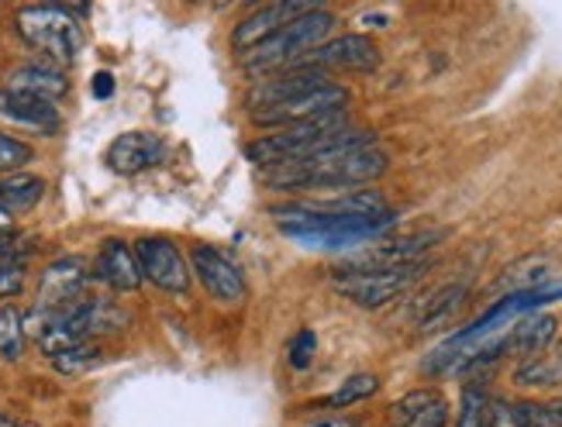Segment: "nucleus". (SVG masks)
I'll list each match as a JSON object with an SVG mask.
<instances>
[{"label": "nucleus", "instance_id": "obj_1", "mask_svg": "<svg viewBox=\"0 0 562 427\" xmlns=\"http://www.w3.org/2000/svg\"><path fill=\"white\" fill-rule=\"evenodd\" d=\"M390 159L370 132H349L328 153L266 169V183L273 190H356L380 180Z\"/></svg>", "mask_w": 562, "mask_h": 427}, {"label": "nucleus", "instance_id": "obj_2", "mask_svg": "<svg viewBox=\"0 0 562 427\" xmlns=\"http://www.w3.org/2000/svg\"><path fill=\"white\" fill-rule=\"evenodd\" d=\"M349 132H356L349 124V114H328L317 121H304V124H290V128L280 132H266L262 138H256L246 156L256 166H290V162H304L328 153L331 145H338Z\"/></svg>", "mask_w": 562, "mask_h": 427}, {"label": "nucleus", "instance_id": "obj_3", "mask_svg": "<svg viewBox=\"0 0 562 427\" xmlns=\"http://www.w3.org/2000/svg\"><path fill=\"white\" fill-rule=\"evenodd\" d=\"M335 29V14L317 8L304 18H297L293 24H286V29L280 35H273L270 42L256 45L252 53L238 56L241 69L249 72H283V69H293L304 56H311L314 48H322L328 42Z\"/></svg>", "mask_w": 562, "mask_h": 427}, {"label": "nucleus", "instance_id": "obj_4", "mask_svg": "<svg viewBox=\"0 0 562 427\" xmlns=\"http://www.w3.org/2000/svg\"><path fill=\"white\" fill-rule=\"evenodd\" d=\"M14 29L24 45L63 66H69L83 48V29L77 14H72V8H59V4L21 8L14 14Z\"/></svg>", "mask_w": 562, "mask_h": 427}, {"label": "nucleus", "instance_id": "obj_5", "mask_svg": "<svg viewBox=\"0 0 562 427\" xmlns=\"http://www.w3.org/2000/svg\"><path fill=\"white\" fill-rule=\"evenodd\" d=\"M428 269V262H411V266H397V269H370V272H341L335 276V290L341 296H349L352 304L376 311L390 300H397L404 290H411L422 280V272Z\"/></svg>", "mask_w": 562, "mask_h": 427}, {"label": "nucleus", "instance_id": "obj_6", "mask_svg": "<svg viewBox=\"0 0 562 427\" xmlns=\"http://www.w3.org/2000/svg\"><path fill=\"white\" fill-rule=\"evenodd\" d=\"M346 108H349V90L338 87V83H325L317 90L280 100V104L252 111V121L266 132H280V128H290V124L317 121V117H328V114H346Z\"/></svg>", "mask_w": 562, "mask_h": 427}, {"label": "nucleus", "instance_id": "obj_7", "mask_svg": "<svg viewBox=\"0 0 562 427\" xmlns=\"http://www.w3.org/2000/svg\"><path fill=\"white\" fill-rule=\"evenodd\" d=\"M317 11L314 0H277V4H262L256 8L249 18H241L235 24V32H232V48H235V56H246L252 53L256 45L262 42H270L273 35H280L286 24H293L297 18Z\"/></svg>", "mask_w": 562, "mask_h": 427}, {"label": "nucleus", "instance_id": "obj_8", "mask_svg": "<svg viewBox=\"0 0 562 427\" xmlns=\"http://www.w3.org/2000/svg\"><path fill=\"white\" fill-rule=\"evenodd\" d=\"M135 259L142 269V280H149L153 286H159L166 293H187L190 290L193 269L169 238H142L135 245Z\"/></svg>", "mask_w": 562, "mask_h": 427}, {"label": "nucleus", "instance_id": "obj_9", "mask_svg": "<svg viewBox=\"0 0 562 427\" xmlns=\"http://www.w3.org/2000/svg\"><path fill=\"white\" fill-rule=\"evenodd\" d=\"M190 269L201 280V286L217 300V304H241L246 300V276L241 269L211 245H198L190 252Z\"/></svg>", "mask_w": 562, "mask_h": 427}, {"label": "nucleus", "instance_id": "obj_10", "mask_svg": "<svg viewBox=\"0 0 562 427\" xmlns=\"http://www.w3.org/2000/svg\"><path fill=\"white\" fill-rule=\"evenodd\" d=\"M297 66H307V69H349V72H370L380 66V48L366 38V35H338V38H328L322 48H314L311 56H304Z\"/></svg>", "mask_w": 562, "mask_h": 427}, {"label": "nucleus", "instance_id": "obj_11", "mask_svg": "<svg viewBox=\"0 0 562 427\" xmlns=\"http://www.w3.org/2000/svg\"><path fill=\"white\" fill-rule=\"evenodd\" d=\"M166 156V145L159 135L153 132H128L111 142L108 148V166L121 176H135V172H145L159 166Z\"/></svg>", "mask_w": 562, "mask_h": 427}, {"label": "nucleus", "instance_id": "obj_12", "mask_svg": "<svg viewBox=\"0 0 562 427\" xmlns=\"http://www.w3.org/2000/svg\"><path fill=\"white\" fill-rule=\"evenodd\" d=\"M390 427H446L449 404L438 390H411L386 411Z\"/></svg>", "mask_w": 562, "mask_h": 427}, {"label": "nucleus", "instance_id": "obj_13", "mask_svg": "<svg viewBox=\"0 0 562 427\" xmlns=\"http://www.w3.org/2000/svg\"><path fill=\"white\" fill-rule=\"evenodd\" d=\"M331 83L322 69H307V66H293V69H283V72H273L270 80H262L252 87L249 93V108L259 111V108H270V104H280V100H290L297 93H307V90H317Z\"/></svg>", "mask_w": 562, "mask_h": 427}, {"label": "nucleus", "instance_id": "obj_14", "mask_svg": "<svg viewBox=\"0 0 562 427\" xmlns=\"http://www.w3.org/2000/svg\"><path fill=\"white\" fill-rule=\"evenodd\" d=\"M0 117H8L14 124H24L32 132H59V111L53 100H42L32 93H18V90H0Z\"/></svg>", "mask_w": 562, "mask_h": 427}, {"label": "nucleus", "instance_id": "obj_15", "mask_svg": "<svg viewBox=\"0 0 562 427\" xmlns=\"http://www.w3.org/2000/svg\"><path fill=\"white\" fill-rule=\"evenodd\" d=\"M97 280L108 283L117 293H132L142 286V269L135 259V248H128L125 241H108L97 256Z\"/></svg>", "mask_w": 562, "mask_h": 427}, {"label": "nucleus", "instance_id": "obj_16", "mask_svg": "<svg viewBox=\"0 0 562 427\" xmlns=\"http://www.w3.org/2000/svg\"><path fill=\"white\" fill-rule=\"evenodd\" d=\"M87 283V269L80 259H63V262H53L45 272H42V307L45 311H59V307H69L77 304V296Z\"/></svg>", "mask_w": 562, "mask_h": 427}, {"label": "nucleus", "instance_id": "obj_17", "mask_svg": "<svg viewBox=\"0 0 562 427\" xmlns=\"http://www.w3.org/2000/svg\"><path fill=\"white\" fill-rule=\"evenodd\" d=\"M8 90L32 93V97H42V100H59V97H66L69 83H66V77H63L59 69L42 66V63H29V66H18L11 72Z\"/></svg>", "mask_w": 562, "mask_h": 427}, {"label": "nucleus", "instance_id": "obj_18", "mask_svg": "<svg viewBox=\"0 0 562 427\" xmlns=\"http://www.w3.org/2000/svg\"><path fill=\"white\" fill-rule=\"evenodd\" d=\"M42 196H45V180H38V176H32V172L0 176V211L4 214L32 211Z\"/></svg>", "mask_w": 562, "mask_h": 427}, {"label": "nucleus", "instance_id": "obj_19", "mask_svg": "<svg viewBox=\"0 0 562 427\" xmlns=\"http://www.w3.org/2000/svg\"><path fill=\"white\" fill-rule=\"evenodd\" d=\"M555 328H559V324H555V317H549V314L528 317L525 324H518V328L510 332L507 348H518V351H539V348L552 345Z\"/></svg>", "mask_w": 562, "mask_h": 427}, {"label": "nucleus", "instance_id": "obj_20", "mask_svg": "<svg viewBox=\"0 0 562 427\" xmlns=\"http://www.w3.org/2000/svg\"><path fill=\"white\" fill-rule=\"evenodd\" d=\"M462 300H467V286H459V283L438 290V293L428 300V304H425V314H422V332H431V328H438V324H446V321L459 311Z\"/></svg>", "mask_w": 562, "mask_h": 427}, {"label": "nucleus", "instance_id": "obj_21", "mask_svg": "<svg viewBox=\"0 0 562 427\" xmlns=\"http://www.w3.org/2000/svg\"><path fill=\"white\" fill-rule=\"evenodd\" d=\"M515 383L518 386H562V359H525L515 369Z\"/></svg>", "mask_w": 562, "mask_h": 427}, {"label": "nucleus", "instance_id": "obj_22", "mask_svg": "<svg viewBox=\"0 0 562 427\" xmlns=\"http://www.w3.org/2000/svg\"><path fill=\"white\" fill-rule=\"evenodd\" d=\"M24 351V317L18 307L0 311V359L18 362Z\"/></svg>", "mask_w": 562, "mask_h": 427}, {"label": "nucleus", "instance_id": "obj_23", "mask_svg": "<svg viewBox=\"0 0 562 427\" xmlns=\"http://www.w3.org/2000/svg\"><path fill=\"white\" fill-rule=\"evenodd\" d=\"M380 390V380L370 372H359V375H349L346 383H341L325 404L328 407H352V404H362V400H370L373 393Z\"/></svg>", "mask_w": 562, "mask_h": 427}, {"label": "nucleus", "instance_id": "obj_24", "mask_svg": "<svg viewBox=\"0 0 562 427\" xmlns=\"http://www.w3.org/2000/svg\"><path fill=\"white\" fill-rule=\"evenodd\" d=\"M32 145H24L21 138L0 132V176H14L21 172V166L32 162Z\"/></svg>", "mask_w": 562, "mask_h": 427}, {"label": "nucleus", "instance_id": "obj_25", "mask_svg": "<svg viewBox=\"0 0 562 427\" xmlns=\"http://www.w3.org/2000/svg\"><path fill=\"white\" fill-rule=\"evenodd\" d=\"M97 359H101V351H97V345L83 341V345H77V348L63 351V356H56L53 366H56V372H63V375H77V372L90 369Z\"/></svg>", "mask_w": 562, "mask_h": 427}, {"label": "nucleus", "instance_id": "obj_26", "mask_svg": "<svg viewBox=\"0 0 562 427\" xmlns=\"http://www.w3.org/2000/svg\"><path fill=\"white\" fill-rule=\"evenodd\" d=\"M486 407H491V400H486V393H483L480 386H467V393H462V407H459L456 427H483Z\"/></svg>", "mask_w": 562, "mask_h": 427}, {"label": "nucleus", "instance_id": "obj_27", "mask_svg": "<svg viewBox=\"0 0 562 427\" xmlns=\"http://www.w3.org/2000/svg\"><path fill=\"white\" fill-rule=\"evenodd\" d=\"M546 269H549L546 259H525V262H518L515 269H507V272H504V283H507V286H515V290H528V286H535L539 280H546Z\"/></svg>", "mask_w": 562, "mask_h": 427}, {"label": "nucleus", "instance_id": "obj_28", "mask_svg": "<svg viewBox=\"0 0 562 427\" xmlns=\"http://www.w3.org/2000/svg\"><path fill=\"white\" fill-rule=\"evenodd\" d=\"M314 345H317V338H314L311 328L297 332V338L290 341V366L293 369H307L311 359H314Z\"/></svg>", "mask_w": 562, "mask_h": 427}, {"label": "nucleus", "instance_id": "obj_29", "mask_svg": "<svg viewBox=\"0 0 562 427\" xmlns=\"http://www.w3.org/2000/svg\"><path fill=\"white\" fill-rule=\"evenodd\" d=\"M24 290V262L0 269V300H11Z\"/></svg>", "mask_w": 562, "mask_h": 427}, {"label": "nucleus", "instance_id": "obj_30", "mask_svg": "<svg viewBox=\"0 0 562 427\" xmlns=\"http://www.w3.org/2000/svg\"><path fill=\"white\" fill-rule=\"evenodd\" d=\"M483 427H518L515 404H504V400H494V404L486 407V420H483Z\"/></svg>", "mask_w": 562, "mask_h": 427}, {"label": "nucleus", "instance_id": "obj_31", "mask_svg": "<svg viewBox=\"0 0 562 427\" xmlns=\"http://www.w3.org/2000/svg\"><path fill=\"white\" fill-rule=\"evenodd\" d=\"M18 245H21L18 235H11V232H8V235H0V269L21 262V259H18Z\"/></svg>", "mask_w": 562, "mask_h": 427}, {"label": "nucleus", "instance_id": "obj_32", "mask_svg": "<svg viewBox=\"0 0 562 427\" xmlns=\"http://www.w3.org/2000/svg\"><path fill=\"white\" fill-rule=\"evenodd\" d=\"M111 93H114V77H111V72H97V77H93V97L108 100Z\"/></svg>", "mask_w": 562, "mask_h": 427}, {"label": "nucleus", "instance_id": "obj_33", "mask_svg": "<svg viewBox=\"0 0 562 427\" xmlns=\"http://www.w3.org/2000/svg\"><path fill=\"white\" fill-rule=\"evenodd\" d=\"M314 427H359L356 417H325V420H317Z\"/></svg>", "mask_w": 562, "mask_h": 427}, {"label": "nucleus", "instance_id": "obj_34", "mask_svg": "<svg viewBox=\"0 0 562 427\" xmlns=\"http://www.w3.org/2000/svg\"><path fill=\"white\" fill-rule=\"evenodd\" d=\"M549 414H552L555 427H562V396H559V400H552V404H549Z\"/></svg>", "mask_w": 562, "mask_h": 427}, {"label": "nucleus", "instance_id": "obj_35", "mask_svg": "<svg viewBox=\"0 0 562 427\" xmlns=\"http://www.w3.org/2000/svg\"><path fill=\"white\" fill-rule=\"evenodd\" d=\"M11 232V214L0 211V235H8Z\"/></svg>", "mask_w": 562, "mask_h": 427}]
</instances>
